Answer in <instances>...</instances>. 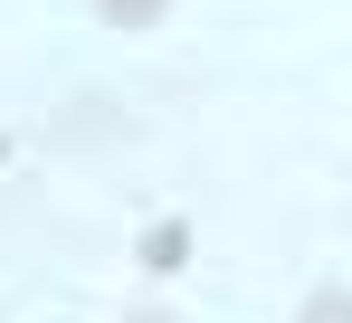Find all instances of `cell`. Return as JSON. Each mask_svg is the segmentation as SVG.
<instances>
[{
    "label": "cell",
    "instance_id": "6da1fadb",
    "mask_svg": "<svg viewBox=\"0 0 352 323\" xmlns=\"http://www.w3.org/2000/svg\"><path fill=\"white\" fill-rule=\"evenodd\" d=\"M133 267H143V276H181V267H190V219H143Z\"/></svg>",
    "mask_w": 352,
    "mask_h": 323
},
{
    "label": "cell",
    "instance_id": "7a4b0ae2",
    "mask_svg": "<svg viewBox=\"0 0 352 323\" xmlns=\"http://www.w3.org/2000/svg\"><path fill=\"white\" fill-rule=\"evenodd\" d=\"M162 10H172V0H96L105 29H162Z\"/></svg>",
    "mask_w": 352,
    "mask_h": 323
},
{
    "label": "cell",
    "instance_id": "3957f363",
    "mask_svg": "<svg viewBox=\"0 0 352 323\" xmlns=\"http://www.w3.org/2000/svg\"><path fill=\"white\" fill-rule=\"evenodd\" d=\"M295 323H352V285H324V295H305V314Z\"/></svg>",
    "mask_w": 352,
    "mask_h": 323
},
{
    "label": "cell",
    "instance_id": "277c9868",
    "mask_svg": "<svg viewBox=\"0 0 352 323\" xmlns=\"http://www.w3.org/2000/svg\"><path fill=\"white\" fill-rule=\"evenodd\" d=\"M133 323H162V314H133Z\"/></svg>",
    "mask_w": 352,
    "mask_h": 323
}]
</instances>
